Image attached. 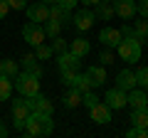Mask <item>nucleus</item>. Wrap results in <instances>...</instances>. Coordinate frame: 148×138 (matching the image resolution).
Wrapping results in <instances>:
<instances>
[{
  "label": "nucleus",
  "instance_id": "nucleus-1",
  "mask_svg": "<svg viewBox=\"0 0 148 138\" xmlns=\"http://www.w3.org/2000/svg\"><path fill=\"white\" fill-rule=\"evenodd\" d=\"M52 131H54L52 116H49V113H40V111H30V116L25 118V128H22V133L30 136V138L49 136Z\"/></svg>",
  "mask_w": 148,
  "mask_h": 138
},
{
  "label": "nucleus",
  "instance_id": "nucleus-2",
  "mask_svg": "<svg viewBox=\"0 0 148 138\" xmlns=\"http://www.w3.org/2000/svg\"><path fill=\"white\" fill-rule=\"evenodd\" d=\"M12 89H17V94L27 99V96H32V94H37V91H40V77L30 74L27 69H25V72H17Z\"/></svg>",
  "mask_w": 148,
  "mask_h": 138
},
{
  "label": "nucleus",
  "instance_id": "nucleus-3",
  "mask_svg": "<svg viewBox=\"0 0 148 138\" xmlns=\"http://www.w3.org/2000/svg\"><path fill=\"white\" fill-rule=\"evenodd\" d=\"M116 49H119V57H121L123 62H128V64H133V62L141 59V42H138L136 37H123L121 42L116 44Z\"/></svg>",
  "mask_w": 148,
  "mask_h": 138
},
{
  "label": "nucleus",
  "instance_id": "nucleus-4",
  "mask_svg": "<svg viewBox=\"0 0 148 138\" xmlns=\"http://www.w3.org/2000/svg\"><path fill=\"white\" fill-rule=\"evenodd\" d=\"M22 37H25L27 44H32V47H37V44H42L45 42V30L40 22H27L25 27H22Z\"/></svg>",
  "mask_w": 148,
  "mask_h": 138
},
{
  "label": "nucleus",
  "instance_id": "nucleus-5",
  "mask_svg": "<svg viewBox=\"0 0 148 138\" xmlns=\"http://www.w3.org/2000/svg\"><path fill=\"white\" fill-rule=\"evenodd\" d=\"M27 104H30L32 111H40V113H49V116H52V111H54V104L47 99V96H42L40 91L32 94V96H27Z\"/></svg>",
  "mask_w": 148,
  "mask_h": 138
},
{
  "label": "nucleus",
  "instance_id": "nucleus-6",
  "mask_svg": "<svg viewBox=\"0 0 148 138\" xmlns=\"http://www.w3.org/2000/svg\"><path fill=\"white\" fill-rule=\"evenodd\" d=\"M25 10H27V17H30L32 22H40V25H42V22L49 20V5L47 3H32Z\"/></svg>",
  "mask_w": 148,
  "mask_h": 138
},
{
  "label": "nucleus",
  "instance_id": "nucleus-7",
  "mask_svg": "<svg viewBox=\"0 0 148 138\" xmlns=\"http://www.w3.org/2000/svg\"><path fill=\"white\" fill-rule=\"evenodd\" d=\"M114 5V15H119L121 20H131L136 15V0H111Z\"/></svg>",
  "mask_w": 148,
  "mask_h": 138
},
{
  "label": "nucleus",
  "instance_id": "nucleus-8",
  "mask_svg": "<svg viewBox=\"0 0 148 138\" xmlns=\"http://www.w3.org/2000/svg\"><path fill=\"white\" fill-rule=\"evenodd\" d=\"M104 104L109 109H123V106H126V91L119 89V86H116V89H109L106 96H104Z\"/></svg>",
  "mask_w": 148,
  "mask_h": 138
},
{
  "label": "nucleus",
  "instance_id": "nucleus-9",
  "mask_svg": "<svg viewBox=\"0 0 148 138\" xmlns=\"http://www.w3.org/2000/svg\"><path fill=\"white\" fill-rule=\"evenodd\" d=\"M99 40H101L104 47H111V49H114V47L123 40V35H121V30H116V27H104V30L99 32Z\"/></svg>",
  "mask_w": 148,
  "mask_h": 138
},
{
  "label": "nucleus",
  "instance_id": "nucleus-10",
  "mask_svg": "<svg viewBox=\"0 0 148 138\" xmlns=\"http://www.w3.org/2000/svg\"><path fill=\"white\" fill-rule=\"evenodd\" d=\"M89 116H91L94 123H109L111 121V109L106 106L104 101H96L94 106L89 109Z\"/></svg>",
  "mask_w": 148,
  "mask_h": 138
},
{
  "label": "nucleus",
  "instance_id": "nucleus-11",
  "mask_svg": "<svg viewBox=\"0 0 148 138\" xmlns=\"http://www.w3.org/2000/svg\"><path fill=\"white\" fill-rule=\"evenodd\" d=\"M126 104H131V109H148V94L133 86L131 91H126Z\"/></svg>",
  "mask_w": 148,
  "mask_h": 138
},
{
  "label": "nucleus",
  "instance_id": "nucleus-12",
  "mask_svg": "<svg viewBox=\"0 0 148 138\" xmlns=\"http://www.w3.org/2000/svg\"><path fill=\"white\" fill-rule=\"evenodd\" d=\"M84 77H86V81H89L91 89H96V86H104V81H106V69H104V67H89Z\"/></svg>",
  "mask_w": 148,
  "mask_h": 138
},
{
  "label": "nucleus",
  "instance_id": "nucleus-13",
  "mask_svg": "<svg viewBox=\"0 0 148 138\" xmlns=\"http://www.w3.org/2000/svg\"><path fill=\"white\" fill-rule=\"evenodd\" d=\"M94 20H96V15L91 10H79V12H74V27L77 30H89L91 25H94Z\"/></svg>",
  "mask_w": 148,
  "mask_h": 138
},
{
  "label": "nucleus",
  "instance_id": "nucleus-14",
  "mask_svg": "<svg viewBox=\"0 0 148 138\" xmlns=\"http://www.w3.org/2000/svg\"><path fill=\"white\" fill-rule=\"evenodd\" d=\"M30 104H27V99L25 96H20V99H15L12 101V118H15V121H25L27 116H30Z\"/></svg>",
  "mask_w": 148,
  "mask_h": 138
},
{
  "label": "nucleus",
  "instance_id": "nucleus-15",
  "mask_svg": "<svg viewBox=\"0 0 148 138\" xmlns=\"http://www.w3.org/2000/svg\"><path fill=\"white\" fill-rule=\"evenodd\" d=\"M57 64H59V72H62V69H79L82 57H77L74 52H62L59 59H57Z\"/></svg>",
  "mask_w": 148,
  "mask_h": 138
},
{
  "label": "nucleus",
  "instance_id": "nucleus-16",
  "mask_svg": "<svg viewBox=\"0 0 148 138\" xmlns=\"http://www.w3.org/2000/svg\"><path fill=\"white\" fill-rule=\"evenodd\" d=\"M116 86H119V89H123V91H131L133 86H136V74L128 72V69L119 72V74H116Z\"/></svg>",
  "mask_w": 148,
  "mask_h": 138
},
{
  "label": "nucleus",
  "instance_id": "nucleus-17",
  "mask_svg": "<svg viewBox=\"0 0 148 138\" xmlns=\"http://www.w3.org/2000/svg\"><path fill=\"white\" fill-rule=\"evenodd\" d=\"M64 106L67 109H77V106H82V91L77 89V86H69V91L64 94Z\"/></svg>",
  "mask_w": 148,
  "mask_h": 138
},
{
  "label": "nucleus",
  "instance_id": "nucleus-18",
  "mask_svg": "<svg viewBox=\"0 0 148 138\" xmlns=\"http://www.w3.org/2000/svg\"><path fill=\"white\" fill-rule=\"evenodd\" d=\"M69 12L72 10H64L62 5H49V20H54V22H59V25H64V22L69 20Z\"/></svg>",
  "mask_w": 148,
  "mask_h": 138
},
{
  "label": "nucleus",
  "instance_id": "nucleus-19",
  "mask_svg": "<svg viewBox=\"0 0 148 138\" xmlns=\"http://www.w3.org/2000/svg\"><path fill=\"white\" fill-rule=\"evenodd\" d=\"M89 49H91V44L86 42V40H72V44H69V52H74L77 57H86L89 54Z\"/></svg>",
  "mask_w": 148,
  "mask_h": 138
},
{
  "label": "nucleus",
  "instance_id": "nucleus-20",
  "mask_svg": "<svg viewBox=\"0 0 148 138\" xmlns=\"http://www.w3.org/2000/svg\"><path fill=\"white\" fill-rule=\"evenodd\" d=\"M94 8H96L94 15L99 17V20H111V17H114V5H111V3H104V0H99Z\"/></svg>",
  "mask_w": 148,
  "mask_h": 138
},
{
  "label": "nucleus",
  "instance_id": "nucleus-21",
  "mask_svg": "<svg viewBox=\"0 0 148 138\" xmlns=\"http://www.w3.org/2000/svg\"><path fill=\"white\" fill-rule=\"evenodd\" d=\"M131 123L138 126V128H148V109H133Z\"/></svg>",
  "mask_w": 148,
  "mask_h": 138
},
{
  "label": "nucleus",
  "instance_id": "nucleus-22",
  "mask_svg": "<svg viewBox=\"0 0 148 138\" xmlns=\"http://www.w3.org/2000/svg\"><path fill=\"white\" fill-rule=\"evenodd\" d=\"M17 62H12V59H3L0 62V74H5V77H10V79H15L17 77Z\"/></svg>",
  "mask_w": 148,
  "mask_h": 138
},
{
  "label": "nucleus",
  "instance_id": "nucleus-23",
  "mask_svg": "<svg viewBox=\"0 0 148 138\" xmlns=\"http://www.w3.org/2000/svg\"><path fill=\"white\" fill-rule=\"evenodd\" d=\"M12 94V79L5 74H0V101H8Z\"/></svg>",
  "mask_w": 148,
  "mask_h": 138
},
{
  "label": "nucleus",
  "instance_id": "nucleus-24",
  "mask_svg": "<svg viewBox=\"0 0 148 138\" xmlns=\"http://www.w3.org/2000/svg\"><path fill=\"white\" fill-rule=\"evenodd\" d=\"M133 37H136L138 42H143V40L148 37V22H146V17H141V22L133 25Z\"/></svg>",
  "mask_w": 148,
  "mask_h": 138
},
{
  "label": "nucleus",
  "instance_id": "nucleus-25",
  "mask_svg": "<svg viewBox=\"0 0 148 138\" xmlns=\"http://www.w3.org/2000/svg\"><path fill=\"white\" fill-rule=\"evenodd\" d=\"M79 79V69H62V84L64 86H74Z\"/></svg>",
  "mask_w": 148,
  "mask_h": 138
},
{
  "label": "nucleus",
  "instance_id": "nucleus-26",
  "mask_svg": "<svg viewBox=\"0 0 148 138\" xmlns=\"http://www.w3.org/2000/svg\"><path fill=\"white\" fill-rule=\"evenodd\" d=\"M42 30H45V37H52V40H54V37L59 35V30H62V25H59V22H54V20H47Z\"/></svg>",
  "mask_w": 148,
  "mask_h": 138
},
{
  "label": "nucleus",
  "instance_id": "nucleus-27",
  "mask_svg": "<svg viewBox=\"0 0 148 138\" xmlns=\"http://www.w3.org/2000/svg\"><path fill=\"white\" fill-rule=\"evenodd\" d=\"M133 74H136V86H141V89H148V67L136 69Z\"/></svg>",
  "mask_w": 148,
  "mask_h": 138
},
{
  "label": "nucleus",
  "instance_id": "nucleus-28",
  "mask_svg": "<svg viewBox=\"0 0 148 138\" xmlns=\"http://www.w3.org/2000/svg\"><path fill=\"white\" fill-rule=\"evenodd\" d=\"M52 54H54V52H52V47H47L45 42L35 47V57H37V59H42V62H45V59H49Z\"/></svg>",
  "mask_w": 148,
  "mask_h": 138
},
{
  "label": "nucleus",
  "instance_id": "nucleus-29",
  "mask_svg": "<svg viewBox=\"0 0 148 138\" xmlns=\"http://www.w3.org/2000/svg\"><path fill=\"white\" fill-rule=\"evenodd\" d=\"M96 101H101V99H99V96H96V94H94V91H91V89L82 94V104H84L86 109H91V106H94V104H96Z\"/></svg>",
  "mask_w": 148,
  "mask_h": 138
},
{
  "label": "nucleus",
  "instance_id": "nucleus-30",
  "mask_svg": "<svg viewBox=\"0 0 148 138\" xmlns=\"http://www.w3.org/2000/svg\"><path fill=\"white\" fill-rule=\"evenodd\" d=\"M52 52H54V54H62V52H67V42H64V40L59 37V35L54 37V42H52Z\"/></svg>",
  "mask_w": 148,
  "mask_h": 138
},
{
  "label": "nucleus",
  "instance_id": "nucleus-31",
  "mask_svg": "<svg viewBox=\"0 0 148 138\" xmlns=\"http://www.w3.org/2000/svg\"><path fill=\"white\" fill-rule=\"evenodd\" d=\"M136 12H141V17L148 20V0H138L136 3Z\"/></svg>",
  "mask_w": 148,
  "mask_h": 138
},
{
  "label": "nucleus",
  "instance_id": "nucleus-32",
  "mask_svg": "<svg viewBox=\"0 0 148 138\" xmlns=\"http://www.w3.org/2000/svg\"><path fill=\"white\" fill-rule=\"evenodd\" d=\"M128 138H146V128H138V126H133L131 131L126 133Z\"/></svg>",
  "mask_w": 148,
  "mask_h": 138
},
{
  "label": "nucleus",
  "instance_id": "nucleus-33",
  "mask_svg": "<svg viewBox=\"0 0 148 138\" xmlns=\"http://www.w3.org/2000/svg\"><path fill=\"white\" fill-rule=\"evenodd\" d=\"M8 5H10V10H25L27 0H8Z\"/></svg>",
  "mask_w": 148,
  "mask_h": 138
},
{
  "label": "nucleus",
  "instance_id": "nucleus-34",
  "mask_svg": "<svg viewBox=\"0 0 148 138\" xmlns=\"http://www.w3.org/2000/svg\"><path fill=\"white\" fill-rule=\"evenodd\" d=\"M74 86H77V89H79L82 94L91 89V86H89V81H86V77H79V79H77V84H74Z\"/></svg>",
  "mask_w": 148,
  "mask_h": 138
},
{
  "label": "nucleus",
  "instance_id": "nucleus-35",
  "mask_svg": "<svg viewBox=\"0 0 148 138\" xmlns=\"http://www.w3.org/2000/svg\"><path fill=\"white\" fill-rule=\"evenodd\" d=\"M101 62H104V64H111V62H114V52H111V47L101 49Z\"/></svg>",
  "mask_w": 148,
  "mask_h": 138
},
{
  "label": "nucleus",
  "instance_id": "nucleus-36",
  "mask_svg": "<svg viewBox=\"0 0 148 138\" xmlns=\"http://www.w3.org/2000/svg\"><path fill=\"white\" fill-rule=\"evenodd\" d=\"M79 0H57V5H62L64 10H74V5H77Z\"/></svg>",
  "mask_w": 148,
  "mask_h": 138
},
{
  "label": "nucleus",
  "instance_id": "nucleus-37",
  "mask_svg": "<svg viewBox=\"0 0 148 138\" xmlns=\"http://www.w3.org/2000/svg\"><path fill=\"white\" fill-rule=\"evenodd\" d=\"M35 62H37V57H35V54H25V57H22V64H25V69H27V67H32Z\"/></svg>",
  "mask_w": 148,
  "mask_h": 138
},
{
  "label": "nucleus",
  "instance_id": "nucleus-38",
  "mask_svg": "<svg viewBox=\"0 0 148 138\" xmlns=\"http://www.w3.org/2000/svg\"><path fill=\"white\" fill-rule=\"evenodd\" d=\"M10 12V5H8V0H0V20Z\"/></svg>",
  "mask_w": 148,
  "mask_h": 138
},
{
  "label": "nucleus",
  "instance_id": "nucleus-39",
  "mask_svg": "<svg viewBox=\"0 0 148 138\" xmlns=\"http://www.w3.org/2000/svg\"><path fill=\"white\" fill-rule=\"evenodd\" d=\"M27 72H30V74H35V77H42V67H40V64H32V67H27Z\"/></svg>",
  "mask_w": 148,
  "mask_h": 138
},
{
  "label": "nucleus",
  "instance_id": "nucleus-40",
  "mask_svg": "<svg viewBox=\"0 0 148 138\" xmlns=\"http://www.w3.org/2000/svg\"><path fill=\"white\" fill-rule=\"evenodd\" d=\"M8 136V128H5V123H0V138H5Z\"/></svg>",
  "mask_w": 148,
  "mask_h": 138
},
{
  "label": "nucleus",
  "instance_id": "nucleus-41",
  "mask_svg": "<svg viewBox=\"0 0 148 138\" xmlns=\"http://www.w3.org/2000/svg\"><path fill=\"white\" fill-rule=\"evenodd\" d=\"M79 3H84V8H89V5H96L99 0H79Z\"/></svg>",
  "mask_w": 148,
  "mask_h": 138
},
{
  "label": "nucleus",
  "instance_id": "nucleus-42",
  "mask_svg": "<svg viewBox=\"0 0 148 138\" xmlns=\"http://www.w3.org/2000/svg\"><path fill=\"white\" fill-rule=\"evenodd\" d=\"M42 3H47V5H54V3H57V0H42Z\"/></svg>",
  "mask_w": 148,
  "mask_h": 138
},
{
  "label": "nucleus",
  "instance_id": "nucleus-43",
  "mask_svg": "<svg viewBox=\"0 0 148 138\" xmlns=\"http://www.w3.org/2000/svg\"><path fill=\"white\" fill-rule=\"evenodd\" d=\"M104 3H111V0H104Z\"/></svg>",
  "mask_w": 148,
  "mask_h": 138
}]
</instances>
